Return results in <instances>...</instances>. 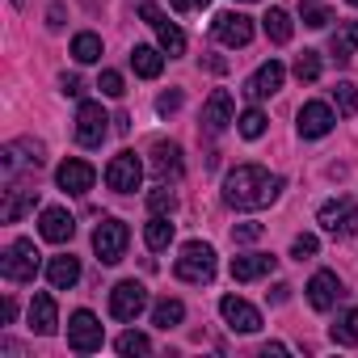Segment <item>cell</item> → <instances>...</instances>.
<instances>
[{
	"mask_svg": "<svg viewBox=\"0 0 358 358\" xmlns=\"http://www.w3.org/2000/svg\"><path fill=\"white\" fill-rule=\"evenodd\" d=\"M278 190H282V177L262 164H236L224 177V203L232 211H262L278 199Z\"/></svg>",
	"mask_w": 358,
	"mask_h": 358,
	"instance_id": "obj_1",
	"label": "cell"
},
{
	"mask_svg": "<svg viewBox=\"0 0 358 358\" xmlns=\"http://www.w3.org/2000/svg\"><path fill=\"white\" fill-rule=\"evenodd\" d=\"M173 270H177V278H182V282L207 287L215 278V249L203 245V241H190V245H182V257H177Z\"/></svg>",
	"mask_w": 358,
	"mask_h": 358,
	"instance_id": "obj_2",
	"label": "cell"
},
{
	"mask_svg": "<svg viewBox=\"0 0 358 358\" xmlns=\"http://www.w3.org/2000/svg\"><path fill=\"white\" fill-rule=\"evenodd\" d=\"M127 245H131V228L122 220H101L93 228V249H97L101 266H118L127 257Z\"/></svg>",
	"mask_w": 358,
	"mask_h": 358,
	"instance_id": "obj_3",
	"label": "cell"
},
{
	"mask_svg": "<svg viewBox=\"0 0 358 358\" xmlns=\"http://www.w3.org/2000/svg\"><path fill=\"white\" fill-rule=\"evenodd\" d=\"M316 224H320L329 236L350 241V236H358V203H354V199H333V203L320 207Z\"/></svg>",
	"mask_w": 358,
	"mask_h": 358,
	"instance_id": "obj_4",
	"label": "cell"
},
{
	"mask_svg": "<svg viewBox=\"0 0 358 358\" xmlns=\"http://www.w3.org/2000/svg\"><path fill=\"white\" fill-rule=\"evenodd\" d=\"M0 274H5L9 282H34V274H38L34 241H13L5 253H0Z\"/></svg>",
	"mask_w": 358,
	"mask_h": 358,
	"instance_id": "obj_5",
	"label": "cell"
},
{
	"mask_svg": "<svg viewBox=\"0 0 358 358\" xmlns=\"http://www.w3.org/2000/svg\"><path fill=\"white\" fill-rule=\"evenodd\" d=\"M0 169H5L9 182H17V173H34L43 169V143L38 139H13L0 152Z\"/></svg>",
	"mask_w": 358,
	"mask_h": 358,
	"instance_id": "obj_6",
	"label": "cell"
},
{
	"mask_svg": "<svg viewBox=\"0 0 358 358\" xmlns=\"http://www.w3.org/2000/svg\"><path fill=\"white\" fill-rule=\"evenodd\" d=\"M101 341H106L101 320H97L89 308L72 312V320H68V350H76V354H93V350H101Z\"/></svg>",
	"mask_w": 358,
	"mask_h": 358,
	"instance_id": "obj_7",
	"label": "cell"
},
{
	"mask_svg": "<svg viewBox=\"0 0 358 358\" xmlns=\"http://www.w3.org/2000/svg\"><path fill=\"white\" fill-rule=\"evenodd\" d=\"M139 182H143V164H139L135 152H118V156L106 164V186H110L114 194H135Z\"/></svg>",
	"mask_w": 358,
	"mask_h": 358,
	"instance_id": "obj_8",
	"label": "cell"
},
{
	"mask_svg": "<svg viewBox=\"0 0 358 358\" xmlns=\"http://www.w3.org/2000/svg\"><path fill=\"white\" fill-rule=\"evenodd\" d=\"M139 17L156 30V38H160V51L169 55V59H177V55H186V34L177 30L173 22H169V13L164 9H156V5H139Z\"/></svg>",
	"mask_w": 358,
	"mask_h": 358,
	"instance_id": "obj_9",
	"label": "cell"
},
{
	"mask_svg": "<svg viewBox=\"0 0 358 358\" xmlns=\"http://www.w3.org/2000/svg\"><path fill=\"white\" fill-rule=\"evenodd\" d=\"M106 131H110V114L101 110V101H80V110H76V143L80 148H101Z\"/></svg>",
	"mask_w": 358,
	"mask_h": 358,
	"instance_id": "obj_10",
	"label": "cell"
},
{
	"mask_svg": "<svg viewBox=\"0 0 358 358\" xmlns=\"http://www.w3.org/2000/svg\"><path fill=\"white\" fill-rule=\"evenodd\" d=\"M143 308H148V287H143V282L127 278V282H118V287L110 291V316H114V320H135Z\"/></svg>",
	"mask_w": 358,
	"mask_h": 358,
	"instance_id": "obj_11",
	"label": "cell"
},
{
	"mask_svg": "<svg viewBox=\"0 0 358 358\" xmlns=\"http://www.w3.org/2000/svg\"><path fill=\"white\" fill-rule=\"evenodd\" d=\"M55 182H59L64 194H89L93 182H97V169H93L89 160H80V156H68V160L55 169Z\"/></svg>",
	"mask_w": 358,
	"mask_h": 358,
	"instance_id": "obj_12",
	"label": "cell"
},
{
	"mask_svg": "<svg viewBox=\"0 0 358 358\" xmlns=\"http://www.w3.org/2000/svg\"><path fill=\"white\" fill-rule=\"evenodd\" d=\"M282 76H287V68H282L278 59H266V64L245 80V97H249V101H266V97H274V93L282 89Z\"/></svg>",
	"mask_w": 358,
	"mask_h": 358,
	"instance_id": "obj_13",
	"label": "cell"
},
{
	"mask_svg": "<svg viewBox=\"0 0 358 358\" xmlns=\"http://www.w3.org/2000/svg\"><path fill=\"white\" fill-rule=\"evenodd\" d=\"M220 316L228 320L232 333H257V329H262V312H257L253 303H245L241 295H224V299H220Z\"/></svg>",
	"mask_w": 358,
	"mask_h": 358,
	"instance_id": "obj_14",
	"label": "cell"
},
{
	"mask_svg": "<svg viewBox=\"0 0 358 358\" xmlns=\"http://www.w3.org/2000/svg\"><path fill=\"white\" fill-rule=\"evenodd\" d=\"M211 30H215V38H220L224 47H249V43H253V17H245V13H236V9H232V13H220Z\"/></svg>",
	"mask_w": 358,
	"mask_h": 358,
	"instance_id": "obj_15",
	"label": "cell"
},
{
	"mask_svg": "<svg viewBox=\"0 0 358 358\" xmlns=\"http://www.w3.org/2000/svg\"><path fill=\"white\" fill-rule=\"evenodd\" d=\"M333 122H337V114H333V106H324V101H303L299 106V135L303 139H320V135H329L333 131Z\"/></svg>",
	"mask_w": 358,
	"mask_h": 358,
	"instance_id": "obj_16",
	"label": "cell"
},
{
	"mask_svg": "<svg viewBox=\"0 0 358 358\" xmlns=\"http://www.w3.org/2000/svg\"><path fill=\"white\" fill-rule=\"evenodd\" d=\"M341 295H345V287H341V278H337L333 270H316V274H312V282H308V303H312L316 312L337 308Z\"/></svg>",
	"mask_w": 358,
	"mask_h": 358,
	"instance_id": "obj_17",
	"label": "cell"
},
{
	"mask_svg": "<svg viewBox=\"0 0 358 358\" xmlns=\"http://www.w3.org/2000/svg\"><path fill=\"white\" fill-rule=\"evenodd\" d=\"M232 114H236V106H232V93H228V89H215V93L207 97V106H203V127H207L211 135H220L228 122H236Z\"/></svg>",
	"mask_w": 358,
	"mask_h": 358,
	"instance_id": "obj_18",
	"label": "cell"
},
{
	"mask_svg": "<svg viewBox=\"0 0 358 358\" xmlns=\"http://www.w3.org/2000/svg\"><path fill=\"white\" fill-rule=\"evenodd\" d=\"M34 207H38V190H26V186L9 182L5 203H0V220H5V224H17V220H22V215H30Z\"/></svg>",
	"mask_w": 358,
	"mask_h": 358,
	"instance_id": "obj_19",
	"label": "cell"
},
{
	"mask_svg": "<svg viewBox=\"0 0 358 358\" xmlns=\"http://www.w3.org/2000/svg\"><path fill=\"white\" fill-rule=\"evenodd\" d=\"M38 232H43V241H51V245H68L72 232H76V220H72L64 207H47L43 220H38Z\"/></svg>",
	"mask_w": 358,
	"mask_h": 358,
	"instance_id": "obj_20",
	"label": "cell"
},
{
	"mask_svg": "<svg viewBox=\"0 0 358 358\" xmlns=\"http://www.w3.org/2000/svg\"><path fill=\"white\" fill-rule=\"evenodd\" d=\"M30 329H34L38 337H51V333L59 329V308H55V295L38 291V295L30 299Z\"/></svg>",
	"mask_w": 358,
	"mask_h": 358,
	"instance_id": "obj_21",
	"label": "cell"
},
{
	"mask_svg": "<svg viewBox=\"0 0 358 358\" xmlns=\"http://www.w3.org/2000/svg\"><path fill=\"white\" fill-rule=\"evenodd\" d=\"M274 266H278L274 253H245V257H232V278L236 282H253V278L274 274Z\"/></svg>",
	"mask_w": 358,
	"mask_h": 358,
	"instance_id": "obj_22",
	"label": "cell"
},
{
	"mask_svg": "<svg viewBox=\"0 0 358 358\" xmlns=\"http://www.w3.org/2000/svg\"><path fill=\"white\" fill-rule=\"evenodd\" d=\"M47 282H51L55 291H72V287L80 282V262H76L72 253L51 257V262H47Z\"/></svg>",
	"mask_w": 358,
	"mask_h": 358,
	"instance_id": "obj_23",
	"label": "cell"
},
{
	"mask_svg": "<svg viewBox=\"0 0 358 358\" xmlns=\"http://www.w3.org/2000/svg\"><path fill=\"white\" fill-rule=\"evenodd\" d=\"M152 173L160 177V182H169V177L177 182V177H182V148L160 139V143L152 148Z\"/></svg>",
	"mask_w": 358,
	"mask_h": 358,
	"instance_id": "obj_24",
	"label": "cell"
},
{
	"mask_svg": "<svg viewBox=\"0 0 358 358\" xmlns=\"http://www.w3.org/2000/svg\"><path fill=\"white\" fill-rule=\"evenodd\" d=\"M329 55H333L337 64H350V59L358 55V22H341V26L333 30V38H329Z\"/></svg>",
	"mask_w": 358,
	"mask_h": 358,
	"instance_id": "obj_25",
	"label": "cell"
},
{
	"mask_svg": "<svg viewBox=\"0 0 358 358\" xmlns=\"http://www.w3.org/2000/svg\"><path fill=\"white\" fill-rule=\"evenodd\" d=\"M131 68H135V76H143V80H156L160 72H164V51H156V47H131Z\"/></svg>",
	"mask_w": 358,
	"mask_h": 358,
	"instance_id": "obj_26",
	"label": "cell"
},
{
	"mask_svg": "<svg viewBox=\"0 0 358 358\" xmlns=\"http://www.w3.org/2000/svg\"><path fill=\"white\" fill-rule=\"evenodd\" d=\"M182 320H186V303H182V299H169V295H164V299L152 303V324H156V329H177Z\"/></svg>",
	"mask_w": 358,
	"mask_h": 358,
	"instance_id": "obj_27",
	"label": "cell"
},
{
	"mask_svg": "<svg viewBox=\"0 0 358 358\" xmlns=\"http://www.w3.org/2000/svg\"><path fill=\"white\" fill-rule=\"evenodd\" d=\"M262 30H266V38L270 43H291V34H295V22H291V13L287 9H270L266 17H262Z\"/></svg>",
	"mask_w": 358,
	"mask_h": 358,
	"instance_id": "obj_28",
	"label": "cell"
},
{
	"mask_svg": "<svg viewBox=\"0 0 358 358\" xmlns=\"http://www.w3.org/2000/svg\"><path fill=\"white\" fill-rule=\"evenodd\" d=\"M329 337H333L337 345H358V308L337 312V320L329 324Z\"/></svg>",
	"mask_w": 358,
	"mask_h": 358,
	"instance_id": "obj_29",
	"label": "cell"
},
{
	"mask_svg": "<svg viewBox=\"0 0 358 358\" xmlns=\"http://www.w3.org/2000/svg\"><path fill=\"white\" fill-rule=\"evenodd\" d=\"M72 59H76V64H97V59H101V38H97L93 30H80V34L72 38Z\"/></svg>",
	"mask_w": 358,
	"mask_h": 358,
	"instance_id": "obj_30",
	"label": "cell"
},
{
	"mask_svg": "<svg viewBox=\"0 0 358 358\" xmlns=\"http://www.w3.org/2000/svg\"><path fill=\"white\" fill-rule=\"evenodd\" d=\"M143 241H148V249H152V253L169 249V241H173V224H169V215H152V220H148V228H143Z\"/></svg>",
	"mask_w": 358,
	"mask_h": 358,
	"instance_id": "obj_31",
	"label": "cell"
},
{
	"mask_svg": "<svg viewBox=\"0 0 358 358\" xmlns=\"http://www.w3.org/2000/svg\"><path fill=\"white\" fill-rule=\"evenodd\" d=\"M333 106H337L341 118H354V114H358V85L337 80V85H333Z\"/></svg>",
	"mask_w": 358,
	"mask_h": 358,
	"instance_id": "obj_32",
	"label": "cell"
},
{
	"mask_svg": "<svg viewBox=\"0 0 358 358\" xmlns=\"http://www.w3.org/2000/svg\"><path fill=\"white\" fill-rule=\"evenodd\" d=\"M295 80H303V85H312V80H320V55L316 51H299L295 55Z\"/></svg>",
	"mask_w": 358,
	"mask_h": 358,
	"instance_id": "obj_33",
	"label": "cell"
},
{
	"mask_svg": "<svg viewBox=\"0 0 358 358\" xmlns=\"http://www.w3.org/2000/svg\"><path fill=\"white\" fill-rule=\"evenodd\" d=\"M236 131H241L245 139H262V135H266V114H262V110H245V114L236 118Z\"/></svg>",
	"mask_w": 358,
	"mask_h": 358,
	"instance_id": "obj_34",
	"label": "cell"
},
{
	"mask_svg": "<svg viewBox=\"0 0 358 358\" xmlns=\"http://www.w3.org/2000/svg\"><path fill=\"white\" fill-rule=\"evenodd\" d=\"M114 350H118V354H152V341L131 329V333H122V337L114 341Z\"/></svg>",
	"mask_w": 358,
	"mask_h": 358,
	"instance_id": "obj_35",
	"label": "cell"
},
{
	"mask_svg": "<svg viewBox=\"0 0 358 358\" xmlns=\"http://www.w3.org/2000/svg\"><path fill=\"white\" fill-rule=\"evenodd\" d=\"M299 17H303V26H312V30H324V26L333 22V13H329L324 5H303Z\"/></svg>",
	"mask_w": 358,
	"mask_h": 358,
	"instance_id": "obj_36",
	"label": "cell"
},
{
	"mask_svg": "<svg viewBox=\"0 0 358 358\" xmlns=\"http://www.w3.org/2000/svg\"><path fill=\"white\" fill-rule=\"evenodd\" d=\"M97 89H101L106 97H122V93H127L122 72H110V68H106V72H101V80H97Z\"/></svg>",
	"mask_w": 358,
	"mask_h": 358,
	"instance_id": "obj_37",
	"label": "cell"
},
{
	"mask_svg": "<svg viewBox=\"0 0 358 358\" xmlns=\"http://www.w3.org/2000/svg\"><path fill=\"white\" fill-rule=\"evenodd\" d=\"M148 207H152V215H173V207H177V203H173V194L160 186V190H152V194H148Z\"/></svg>",
	"mask_w": 358,
	"mask_h": 358,
	"instance_id": "obj_38",
	"label": "cell"
},
{
	"mask_svg": "<svg viewBox=\"0 0 358 358\" xmlns=\"http://www.w3.org/2000/svg\"><path fill=\"white\" fill-rule=\"evenodd\" d=\"M177 110H182V89H169V93H160L156 97V114H177Z\"/></svg>",
	"mask_w": 358,
	"mask_h": 358,
	"instance_id": "obj_39",
	"label": "cell"
},
{
	"mask_svg": "<svg viewBox=\"0 0 358 358\" xmlns=\"http://www.w3.org/2000/svg\"><path fill=\"white\" fill-rule=\"evenodd\" d=\"M316 249H320V241L312 236V232H303V236H295V245H291V253L303 262V257H316Z\"/></svg>",
	"mask_w": 358,
	"mask_h": 358,
	"instance_id": "obj_40",
	"label": "cell"
},
{
	"mask_svg": "<svg viewBox=\"0 0 358 358\" xmlns=\"http://www.w3.org/2000/svg\"><path fill=\"white\" fill-rule=\"evenodd\" d=\"M232 241H236V245H253V241H262V224H236V228H232Z\"/></svg>",
	"mask_w": 358,
	"mask_h": 358,
	"instance_id": "obj_41",
	"label": "cell"
},
{
	"mask_svg": "<svg viewBox=\"0 0 358 358\" xmlns=\"http://www.w3.org/2000/svg\"><path fill=\"white\" fill-rule=\"evenodd\" d=\"M59 93H64V97H80V93H85V85H80V76H72V72H64V76H59Z\"/></svg>",
	"mask_w": 358,
	"mask_h": 358,
	"instance_id": "obj_42",
	"label": "cell"
},
{
	"mask_svg": "<svg viewBox=\"0 0 358 358\" xmlns=\"http://www.w3.org/2000/svg\"><path fill=\"white\" fill-rule=\"evenodd\" d=\"M169 5H173L177 13H190V9H207L211 0H169Z\"/></svg>",
	"mask_w": 358,
	"mask_h": 358,
	"instance_id": "obj_43",
	"label": "cell"
},
{
	"mask_svg": "<svg viewBox=\"0 0 358 358\" xmlns=\"http://www.w3.org/2000/svg\"><path fill=\"white\" fill-rule=\"evenodd\" d=\"M47 26H51V30H64V5H51V13H47Z\"/></svg>",
	"mask_w": 358,
	"mask_h": 358,
	"instance_id": "obj_44",
	"label": "cell"
},
{
	"mask_svg": "<svg viewBox=\"0 0 358 358\" xmlns=\"http://www.w3.org/2000/svg\"><path fill=\"white\" fill-rule=\"evenodd\" d=\"M266 295H270V303H287V299H291V287H287V282H278V287H274V291H266Z\"/></svg>",
	"mask_w": 358,
	"mask_h": 358,
	"instance_id": "obj_45",
	"label": "cell"
},
{
	"mask_svg": "<svg viewBox=\"0 0 358 358\" xmlns=\"http://www.w3.org/2000/svg\"><path fill=\"white\" fill-rule=\"evenodd\" d=\"M262 354H266V358H270V354H287V345H282V341H266Z\"/></svg>",
	"mask_w": 358,
	"mask_h": 358,
	"instance_id": "obj_46",
	"label": "cell"
},
{
	"mask_svg": "<svg viewBox=\"0 0 358 358\" xmlns=\"http://www.w3.org/2000/svg\"><path fill=\"white\" fill-rule=\"evenodd\" d=\"M13 316H17V303H13V299H5V324H13Z\"/></svg>",
	"mask_w": 358,
	"mask_h": 358,
	"instance_id": "obj_47",
	"label": "cell"
},
{
	"mask_svg": "<svg viewBox=\"0 0 358 358\" xmlns=\"http://www.w3.org/2000/svg\"><path fill=\"white\" fill-rule=\"evenodd\" d=\"M13 5H17V9H22V5H26V0H13Z\"/></svg>",
	"mask_w": 358,
	"mask_h": 358,
	"instance_id": "obj_48",
	"label": "cell"
},
{
	"mask_svg": "<svg viewBox=\"0 0 358 358\" xmlns=\"http://www.w3.org/2000/svg\"><path fill=\"white\" fill-rule=\"evenodd\" d=\"M345 5H354V9H358V0H345Z\"/></svg>",
	"mask_w": 358,
	"mask_h": 358,
	"instance_id": "obj_49",
	"label": "cell"
}]
</instances>
